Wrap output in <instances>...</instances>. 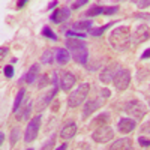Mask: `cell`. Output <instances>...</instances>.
Instances as JSON below:
<instances>
[{"label": "cell", "mask_w": 150, "mask_h": 150, "mask_svg": "<svg viewBox=\"0 0 150 150\" xmlns=\"http://www.w3.org/2000/svg\"><path fill=\"white\" fill-rule=\"evenodd\" d=\"M110 45L116 50V51H125L129 48L131 42V32L128 26H119L116 29H112L108 38Z\"/></svg>", "instance_id": "cell-1"}, {"label": "cell", "mask_w": 150, "mask_h": 150, "mask_svg": "<svg viewBox=\"0 0 150 150\" xmlns=\"http://www.w3.org/2000/svg\"><path fill=\"white\" fill-rule=\"evenodd\" d=\"M66 50L69 51L71 57L80 65H87L89 59V50L84 39H66Z\"/></svg>", "instance_id": "cell-2"}, {"label": "cell", "mask_w": 150, "mask_h": 150, "mask_svg": "<svg viewBox=\"0 0 150 150\" xmlns=\"http://www.w3.org/2000/svg\"><path fill=\"white\" fill-rule=\"evenodd\" d=\"M89 92H90V84H89V83L80 84L77 89H75V90L69 95V98H68V107H69V108H77V107H80V105L86 101V98H87V95H89Z\"/></svg>", "instance_id": "cell-3"}, {"label": "cell", "mask_w": 150, "mask_h": 150, "mask_svg": "<svg viewBox=\"0 0 150 150\" xmlns=\"http://www.w3.org/2000/svg\"><path fill=\"white\" fill-rule=\"evenodd\" d=\"M125 111H126V114H129L137 122V120H141L147 114V107L141 101H138V99H132V101L126 102Z\"/></svg>", "instance_id": "cell-4"}, {"label": "cell", "mask_w": 150, "mask_h": 150, "mask_svg": "<svg viewBox=\"0 0 150 150\" xmlns=\"http://www.w3.org/2000/svg\"><path fill=\"white\" fill-rule=\"evenodd\" d=\"M41 122H42V116L38 114L36 117H33L27 128H26V132H24V143L26 144H30L32 141H35L38 138V134H39V128H41Z\"/></svg>", "instance_id": "cell-5"}, {"label": "cell", "mask_w": 150, "mask_h": 150, "mask_svg": "<svg viewBox=\"0 0 150 150\" xmlns=\"http://www.w3.org/2000/svg\"><path fill=\"white\" fill-rule=\"evenodd\" d=\"M112 84H114L116 90H119V92L126 90L129 87V84H131V72H129V69L120 68L119 72L116 74L114 80H112Z\"/></svg>", "instance_id": "cell-6"}, {"label": "cell", "mask_w": 150, "mask_h": 150, "mask_svg": "<svg viewBox=\"0 0 150 150\" xmlns=\"http://www.w3.org/2000/svg\"><path fill=\"white\" fill-rule=\"evenodd\" d=\"M114 138V131H112L111 126H101V128H96L92 132V140L95 143H108L110 140Z\"/></svg>", "instance_id": "cell-7"}, {"label": "cell", "mask_w": 150, "mask_h": 150, "mask_svg": "<svg viewBox=\"0 0 150 150\" xmlns=\"http://www.w3.org/2000/svg\"><path fill=\"white\" fill-rule=\"evenodd\" d=\"M104 104H105V99L101 98V96L95 98V99H90V101H87L86 105H84V108H83V116H81L83 120H87L95 111H98Z\"/></svg>", "instance_id": "cell-8"}, {"label": "cell", "mask_w": 150, "mask_h": 150, "mask_svg": "<svg viewBox=\"0 0 150 150\" xmlns=\"http://www.w3.org/2000/svg\"><path fill=\"white\" fill-rule=\"evenodd\" d=\"M149 39H150V27L146 26V24H140V26L134 30V33L131 35V41L135 45H140V44H143Z\"/></svg>", "instance_id": "cell-9"}, {"label": "cell", "mask_w": 150, "mask_h": 150, "mask_svg": "<svg viewBox=\"0 0 150 150\" xmlns=\"http://www.w3.org/2000/svg\"><path fill=\"white\" fill-rule=\"evenodd\" d=\"M59 83H60V89L63 92H69L72 87L75 86V83H77V77L69 72V71H63L60 72V78H59Z\"/></svg>", "instance_id": "cell-10"}, {"label": "cell", "mask_w": 150, "mask_h": 150, "mask_svg": "<svg viewBox=\"0 0 150 150\" xmlns=\"http://www.w3.org/2000/svg\"><path fill=\"white\" fill-rule=\"evenodd\" d=\"M119 69H120V66H119L117 63H116V65H108V66H105V68L102 69L101 75H99V80H101V83H104V84L112 83V80H114L116 74L119 72Z\"/></svg>", "instance_id": "cell-11"}, {"label": "cell", "mask_w": 150, "mask_h": 150, "mask_svg": "<svg viewBox=\"0 0 150 150\" xmlns=\"http://www.w3.org/2000/svg\"><path fill=\"white\" fill-rule=\"evenodd\" d=\"M57 92H59V86H53V89L50 90L48 93H45L44 96H41V98H39V102H38V105H36V111L41 112L44 108H47V107L50 105V102H51L53 99L56 98Z\"/></svg>", "instance_id": "cell-12"}, {"label": "cell", "mask_w": 150, "mask_h": 150, "mask_svg": "<svg viewBox=\"0 0 150 150\" xmlns=\"http://www.w3.org/2000/svg\"><path fill=\"white\" fill-rule=\"evenodd\" d=\"M135 126H137V122H135L134 119H131V117H123V119H120L119 123H117V131H119L120 134H123V135H126V134H131V132L135 129Z\"/></svg>", "instance_id": "cell-13"}, {"label": "cell", "mask_w": 150, "mask_h": 150, "mask_svg": "<svg viewBox=\"0 0 150 150\" xmlns=\"http://www.w3.org/2000/svg\"><path fill=\"white\" fill-rule=\"evenodd\" d=\"M69 15H71V9L69 8H57L51 14L50 20H51L53 23H56V24H60V23L66 21L69 18Z\"/></svg>", "instance_id": "cell-14"}, {"label": "cell", "mask_w": 150, "mask_h": 150, "mask_svg": "<svg viewBox=\"0 0 150 150\" xmlns=\"http://www.w3.org/2000/svg\"><path fill=\"white\" fill-rule=\"evenodd\" d=\"M30 111H32V99H26L17 111V116H15L17 120H20V122L27 120L30 117Z\"/></svg>", "instance_id": "cell-15"}, {"label": "cell", "mask_w": 150, "mask_h": 150, "mask_svg": "<svg viewBox=\"0 0 150 150\" xmlns=\"http://www.w3.org/2000/svg\"><path fill=\"white\" fill-rule=\"evenodd\" d=\"M75 134H77V125H75L74 122L65 125V126L62 128V131H60V137H62L63 140H71V138H74Z\"/></svg>", "instance_id": "cell-16"}, {"label": "cell", "mask_w": 150, "mask_h": 150, "mask_svg": "<svg viewBox=\"0 0 150 150\" xmlns=\"http://www.w3.org/2000/svg\"><path fill=\"white\" fill-rule=\"evenodd\" d=\"M54 57H56V62L59 65H66L71 60V54L66 48H56L54 50Z\"/></svg>", "instance_id": "cell-17"}, {"label": "cell", "mask_w": 150, "mask_h": 150, "mask_svg": "<svg viewBox=\"0 0 150 150\" xmlns=\"http://www.w3.org/2000/svg\"><path fill=\"white\" fill-rule=\"evenodd\" d=\"M108 150H132V141L129 138H119L111 144Z\"/></svg>", "instance_id": "cell-18"}, {"label": "cell", "mask_w": 150, "mask_h": 150, "mask_svg": "<svg viewBox=\"0 0 150 150\" xmlns=\"http://www.w3.org/2000/svg\"><path fill=\"white\" fill-rule=\"evenodd\" d=\"M110 112H102V114H98V117H95L92 120V128H101V126H108L110 123Z\"/></svg>", "instance_id": "cell-19"}, {"label": "cell", "mask_w": 150, "mask_h": 150, "mask_svg": "<svg viewBox=\"0 0 150 150\" xmlns=\"http://www.w3.org/2000/svg\"><path fill=\"white\" fill-rule=\"evenodd\" d=\"M39 71H41V68H39V65H38V63L32 65L30 69L26 74V77H24V81H26L27 84H33L36 81V78H38V75H39Z\"/></svg>", "instance_id": "cell-20"}, {"label": "cell", "mask_w": 150, "mask_h": 150, "mask_svg": "<svg viewBox=\"0 0 150 150\" xmlns=\"http://www.w3.org/2000/svg\"><path fill=\"white\" fill-rule=\"evenodd\" d=\"M92 26L93 23L90 20H83V21H77L72 24V29L75 32H80V33H84V32H90L92 30Z\"/></svg>", "instance_id": "cell-21"}, {"label": "cell", "mask_w": 150, "mask_h": 150, "mask_svg": "<svg viewBox=\"0 0 150 150\" xmlns=\"http://www.w3.org/2000/svg\"><path fill=\"white\" fill-rule=\"evenodd\" d=\"M105 6H101V5H95V6H92L89 11L86 12V17H90V18H93V17H98V15H102V14H105Z\"/></svg>", "instance_id": "cell-22"}, {"label": "cell", "mask_w": 150, "mask_h": 150, "mask_svg": "<svg viewBox=\"0 0 150 150\" xmlns=\"http://www.w3.org/2000/svg\"><path fill=\"white\" fill-rule=\"evenodd\" d=\"M24 95H26V89H20L18 90V93H17V96H15V101H14V107H12V111L14 112H17L18 111V108L23 105V99H24Z\"/></svg>", "instance_id": "cell-23"}, {"label": "cell", "mask_w": 150, "mask_h": 150, "mask_svg": "<svg viewBox=\"0 0 150 150\" xmlns=\"http://www.w3.org/2000/svg\"><path fill=\"white\" fill-rule=\"evenodd\" d=\"M54 51H51V50H47V51L42 54V57H41V62L44 65H51L53 62H54Z\"/></svg>", "instance_id": "cell-24"}, {"label": "cell", "mask_w": 150, "mask_h": 150, "mask_svg": "<svg viewBox=\"0 0 150 150\" xmlns=\"http://www.w3.org/2000/svg\"><path fill=\"white\" fill-rule=\"evenodd\" d=\"M65 35H66V38L69 39H72V38H75V39H86V33H80V32H75V30H65Z\"/></svg>", "instance_id": "cell-25"}, {"label": "cell", "mask_w": 150, "mask_h": 150, "mask_svg": "<svg viewBox=\"0 0 150 150\" xmlns=\"http://www.w3.org/2000/svg\"><path fill=\"white\" fill-rule=\"evenodd\" d=\"M111 26H114V23H108V24H105V26H102V27H98V29H95V30H90V35L92 36H101V35H104V32L108 29V27H111Z\"/></svg>", "instance_id": "cell-26"}, {"label": "cell", "mask_w": 150, "mask_h": 150, "mask_svg": "<svg viewBox=\"0 0 150 150\" xmlns=\"http://www.w3.org/2000/svg\"><path fill=\"white\" fill-rule=\"evenodd\" d=\"M20 128H14L11 131V140H9V143H11V146L14 147L15 144H17V141H18V138H20Z\"/></svg>", "instance_id": "cell-27"}, {"label": "cell", "mask_w": 150, "mask_h": 150, "mask_svg": "<svg viewBox=\"0 0 150 150\" xmlns=\"http://www.w3.org/2000/svg\"><path fill=\"white\" fill-rule=\"evenodd\" d=\"M42 36L48 38V39H51V41H57V35L50 29V27H44L42 29Z\"/></svg>", "instance_id": "cell-28"}, {"label": "cell", "mask_w": 150, "mask_h": 150, "mask_svg": "<svg viewBox=\"0 0 150 150\" xmlns=\"http://www.w3.org/2000/svg\"><path fill=\"white\" fill-rule=\"evenodd\" d=\"M54 143H56V134L54 135H51L50 137V140L42 146V149L41 150H53V147H54Z\"/></svg>", "instance_id": "cell-29"}, {"label": "cell", "mask_w": 150, "mask_h": 150, "mask_svg": "<svg viewBox=\"0 0 150 150\" xmlns=\"http://www.w3.org/2000/svg\"><path fill=\"white\" fill-rule=\"evenodd\" d=\"M3 74H5V77H6L8 80L14 78V74H15L14 66H12V65H6V66H5V69H3Z\"/></svg>", "instance_id": "cell-30"}, {"label": "cell", "mask_w": 150, "mask_h": 150, "mask_svg": "<svg viewBox=\"0 0 150 150\" xmlns=\"http://www.w3.org/2000/svg\"><path fill=\"white\" fill-rule=\"evenodd\" d=\"M138 144L141 147H150V138H147V137H138Z\"/></svg>", "instance_id": "cell-31"}, {"label": "cell", "mask_w": 150, "mask_h": 150, "mask_svg": "<svg viewBox=\"0 0 150 150\" xmlns=\"http://www.w3.org/2000/svg\"><path fill=\"white\" fill-rule=\"evenodd\" d=\"M134 5H137L138 8H147V6H150V0H135L134 2Z\"/></svg>", "instance_id": "cell-32"}, {"label": "cell", "mask_w": 150, "mask_h": 150, "mask_svg": "<svg viewBox=\"0 0 150 150\" xmlns=\"http://www.w3.org/2000/svg\"><path fill=\"white\" fill-rule=\"evenodd\" d=\"M117 11H119V6H117V5H114V6H108V8L105 9V15H112V14H116Z\"/></svg>", "instance_id": "cell-33"}, {"label": "cell", "mask_w": 150, "mask_h": 150, "mask_svg": "<svg viewBox=\"0 0 150 150\" xmlns=\"http://www.w3.org/2000/svg\"><path fill=\"white\" fill-rule=\"evenodd\" d=\"M89 2H87V0H80V2H74L72 3V9H78V8H81V6H84V5H87Z\"/></svg>", "instance_id": "cell-34"}, {"label": "cell", "mask_w": 150, "mask_h": 150, "mask_svg": "<svg viewBox=\"0 0 150 150\" xmlns=\"http://www.w3.org/2000/svg\"><path fill=\"white\" fill-rule=\"evenodd\" d=\"M141 132H146V134H150V120L146 122L143 126H141Z\"/></svg>", "instance_id": "cell-35"}, {"label": "cell", "mask_w": 150, "mask_h": 150, "mask_svg": "<svg viewBox=\"0 0 150 150\" xmlns=\"http://www.w3.org/2000/svg\"><path fill=\"white\" fill-rule=\"evenodd\" d=\"M101 98H104V99H107V98H110L111 96V92L108 90V89H102L101 90V95H99Z\"/></svg>", "instance_id": "cell-36"}, {"label": "cell", "mask_w": 150, "mask_h": 150, "mask_svg": "<svg viewBox=\"0 0 150 150\" xmlns=\"http://www.w3.org/2000/svg\"><path fill=\"white\" fill-rule=\"evenodd\" d=\"M141 59H143V60H146V59H150V48H147L146 51L141 54Z\"/></svg>", "instance_id": "cell-37"}, {"label": "cell", "mask_w": 150, "mask_h": 150, "mask_svg": "<svg viewBox=\"0 0 150 150\" xmlns=\"http://www.w3.org/2000/svg\"><path fill=\"white\" fill-rule=\"evenodd\" d=\"M26 5H27V0H21V2L17 3V9H21V8H24Z\"/></svg>", "instance_id": "cell-38"}, {"label": "cell", "mask_w": 150, "mask_h": 150, "mask_svg": "<svg viewBox=\"0 0 150 150\" xmlns=\"http://www.w3.org/2000/svg\"><path fill=\"white\" fill-rule=\"evenodd\" d=\"M134 17H137V18H143V20H150V15H146V14H135Z\"/></svg>", "instance_id": "cell-39"}, {"label": "cell", "mask_w": 150, "mask_h": 150, "mask_svg": "<svg viewBox=\"0 0 150 150\" xmlns=\"http://www.w3.org/2000/svg\"><path fill=\"white\" fill-rule=\"evenodd\" d=\"M8 53H9V48L2 47V59H3V57H6V56H8Z\"/></svg>", "instance_id": "cell-40"}, {"label": "cell", "mask_w": 150, "mask_h": 150, "mask_svg": "<svg viewBox=\"0 0 150 150\" xmlns=\"http://www.w3.org/2000/svg\"><path fill=\"white\" fill-rule=\"evenodd\" d=\"M54 6H57V2H56V0H54V2H50V3H48V8H47V9H53Z\"/></svg>", "instance_id": "cell-41"}, {"label": "cell", "mask_w": 150, "mask_h": 150, "mask_svg": "<svg viewBox=\"0 0 150 150\" xmlns=\"http://www.w3.org/2000/svg\"><path fill=\"white\" fill-rule=\"evenodd\" d=\"M56 150H68V144L65 143V144H62V146H59Z\"/></svg>", "instance_id": "cell-42"}, {"label": "cell", "mask_w": 150, "mask_h": 150, "mask_svg": "<svg viewBox=\"0 0 150 150\" xmlns=\"http://www.w3.org/2000/svg\"><path fill=\"white\" fill-rule=\"evenodd\" d=\"M5 143V132L0 134V144H3Z\"/></svg>", "instance_id": "cell-43"}, {"label": "cell", "mask_w": 150, "mask_h": 150, "mask_svg": "<svg viewBox=\"0 0 150 150\" xmlns=\"http://www.w3.org/2000/svg\"><path fill=\"white\" fill-rule=\"evenodd\" d=\"M27 150H33V149H27Z\"/></svg>", "instance_id": "cell-44"}]
</instances>
